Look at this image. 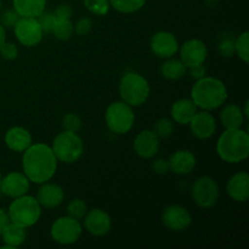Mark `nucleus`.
<instances>
[{
	"label": "nucleus",
	"instance_id": "f257e3e1",
	"mask_svg": "<svg viewBox=\"0 0 249 249\" xmlns=\"http://www.w3.org/2000/svg\"><path fill=\"white\" fill-rule=\"evenodd\" d=\"M58 160L51 146L43 142L32 143L22 156V170L33 184L50 181L57 170Z\"/></svg>",
	"mask_w": 249,
	"mask_h": 249
},
{
	"label": "nucleus",
	"instance_id": "c9c22d12",
	"mask_svg": "<svg viewBox=\"0 0 249 249\" xmlns=\"http://www.w3.org/2000/svg\"><path fill=\"white\" fill-rule=\"evenodd\" d=\"M21 18L18 14H17L15 10H6L1 14L0 16V23L5 27V28H14L15 24L17 23V21Z\"/></svg>",
	"mask_w": 249,
	"mask_h": 249
},
{
	"label": "nucleus",
	"instance_id": "37998d69",
	"mask_svg": "<svg viewBox=\"0 0 249 249\" xmlns=\"http://www.w3.org/2000/svg\"><path fill=\"white\" fill-rule=\"evenodd\" d=\"M5 41H6V31H5V27L0 23V48Z\"/></svg>",
	"mask_w": 249,
	"mask_h": 249
},
{
	"label": "nucleus",
	"instance_id": "7ed1b4c3",
	"mask_svg": "<svg viewBox=\"0 0 249 249\" xmlns=\"http://www.w3.org/2000/svg\"><path fill=\"white\" fill-rule=\"evenodd\" d=\"M216 153L226 163H241L249 156V135L242 128L225 129L216 142Z\"/></svg>",
	"mask_w": 249,
	"mask_h": 249
},
{
	"label": "nucleus",
	"instance_id": "1a4fd4ad",
	"mask_svg": "<svg viewBox=\"0 0 249 249\" xmlns=\"http://www.w3.org/2000/svg\"><path fill=\"white\" fill-rule=\"evenodd\" d=\"M219 186L211 177H201L196 179L191 189L192 198L199 208H212L219 199Z\"/></svg>",
	"mask_w": 249,
	"mask_h": 249
},
{
	"label": "nucleus",
	"instance_id": "2eb2a0df",
	"mask_svg": "<svg viewBox=\"0 0 249 249\" xmlns=\"http://www.w3.org/2000/svg\"><path fill=\"white\" fill-rule=\"evenodd\" d=\"M29 187H31V181L23 172L9 173L1 178L0 182V190L2 194L12 199L28 194Z\"/></svg>",
	"mask_w": 249,
	"mask_h": 249
},
{
	"label": "nucleus",
	"instance_id": "4c0bfd02",
	"mask_svg": "<svg viewBox=\"0 0 249 249\" xmlns=\"http://www.w3.org/2000/svg\"><path fill=\"white\" fill-rule=\"evenodd\" d=\"M91 28H92L91 19L88 18V17H83V18H80L79 21L75 23L74 32L78 34V36H87L90 31H91Z\"/></svg>",
	"mask_w": 249,
	"mask_h": 249
},
{
	"label": "nucleus",
	"instance_id": "79ce46f5",
	"mask_svg": "<svg viewBox=\"0 0 249 249\" xmlns=\"http://www.w3.org/2000/svg\"><path fill=\"white\" fill-rule=\"evenodd\" d=\"M9 223H10V219H9V215H7V212L0 208V236H1L4 229L9 225Z\"/></svg>",
	"mask_w": 249,
	"mask_h": 249
},
{
	"label": "nucleus",
	"instance_id": "6e6552de",
	"mask_svg": "<svg viewBox=\"0 0 249 249\" xmlns=\"http://www.w3.org/2000/svg\"><path fill=\"white\" fill-rule=\"evenodd\" d=\"M83 232V226L78 219L72 216H60L50 228V236L56 243L70 246L78 242Z\"/></svg>",
	"mask_w": 249,
	"mask_h": 249
},
{
	"label": "nucleus",
	"instance_id": "c85d7f7f",
	"mask_svg": "<svg viewBox=\"0 0 249 249\" xmlns=\"http://www.w3.org/2000/svg\"><path fill=\"white\" fill-rule=\"evenodd\" d=\"M235 53L245 63L249 62V33L245 31L235 39Z\"/></svg>",
	"mask_w": 249,
	"mask_h": 249
},
{
	"label": "nucleus",
	"instance_id": "b1692460",
	"mask_svg": "<svg viewBox=\"0 0 249 249\" xmlns=\"http://www.w3.org/2000/svg\"><path fill=\"white\" fill-rule=\"evenodd\" d=\"M14 10L21 17H36L45 11L46 0H12Z\"/></svg>",
	"mask_w": 249,
	"mask_h": 249
},
{
	"label": "nucleus",
	"instance_id": "2f4dec72",
	"mask_svg": "<svg viewBox=\"0 0 249 249\" xmlns=\"http://www.w3.org/2000/svg\"><path fill=\"white\" fill-rule=\"evenodd\" d=\"M84 6L96 16H105L108 14L111 5L108 0H84Z\"/></svg>",
	"mask_w": 249,
	"mask_h": 249
},
{
	"label": "nucleus",
	"instance_id": "cd10ccee",
	"mask_svg": "<svg viewBox=\"0 0 249 249\" xmlns=\"http://www.w3.org/2000/svg\"><path fill=\"white\" fill-rule=\"evenodd\" d=\"M109 5L122 14H133L142 9L146 0H108Z\"/></svg>",
	"mask_w": 249,
	"mask_h": 249
},
{
	"label": "nucleus",
	"instance_id": "a878e982",
	"mask_svg": "<svg viewBox=\"0 0 249 249\" xmlns=\"http://www.w3.org/2000/svg\"><path fill=\"white\" fill-rule=\"evenodd\" d=\"M187 72V67L182 63L181 60L175 58H165L160 67V73L168 80H178L184 77Z\"/></svg>",
	"mask_w": 249,
	"mask_h": 249
},
{
	"label": "nucleus",
	"instance_id": "aec40b11",
	"mask_svg": "<svg viewBox=\"0 0 249 249\" xmlns=\"http://www.w3.org/2000/svg\"><path fill=\"white\" fill-rule=\"evenodd\" d=\"M169 168L174 174L186 175L190 174L196 167V156L189 150H178L170 156Z\"/></svg>",
	"mask_w": 249,
	"mask_h": 249
},
{
	"label": "nucleus",
	"instance_id": "58836bf2",
	"mask_svg": "<svg viewBox=\"0 0 249 249\" xmlns=\"http://www.w3.org/2000/svg\"><path fill=\"white\" fill-rule=\"evenodd\" d=\"M153 170H155L156 174L164 175L167 174L170 170L169 168V160H164V158H160V160H156L152 164Z\"/></svg>",
	"mask_w": 249,
	"mask_h": 249
},
{
	"label": "nucleus",
	"instance_id": "f8f14e48",
	"mask_svg": "<svg viewBox=\"0 0 249 249\" xmlns=\"http://www.w3.org/2000/svg\"><path fill=\"white\" fill-rule=\"evenodd\" d=\"M150 46L152 53L160 58H170L179 51V41L177 36L168 31H160L151 38Z\"/></svg>",
	"mask_w": 249,
	"mask_h": 249
},
{
	"label": "nucleus",
	"instance_id": "f704fd0d",
	"mask_svg": "<svg viewBox=\"0 0 249 249\" xmlns=\"http://www.w3.org/2000/svg\"><path fill=\"white\" fill-rule=\"evenodd\" d=\"M0 56L6 61L16 60L18 56V48L16 44L11 43V41H5L0 48Z\"/></svg>",
	"mask_w": 249,
	"mask_h": 249
},
{
	"label": "nucleus",
	"instance_id": "bb28decb",
	"mask_svg": "<svg viewBox=\"0 0 249 249\" xmlns=\"http://www.w3.org/2000/svg\"><path fill=\"white\" fill-rule=\"evenodd\" d=\"M51 33L58 40L66 41L74 33V24L72 23L71 18H56Z\"/></svg>",
	"mask_w": 249,
	"mask_h": 249
},
{
	"label": "nucleus",
	"instance_id": "a18cd8bd",
	"mask_svg": "<svg viewBox=\"0 0 249 249\" xmlns=\"http://www.w3.org/2000/svg\"><path fill=\"white\" fill-rule=\"evenodd\" d=\"M1 178H2L1 177V173H0V182H1Z\"/></svg>",
	"mask_w": 249,
	"mask_h": 249
},
{
	"label": "nucleus",
	"instance_id": "4468645a",
	"mask_svg": "<svg viewBox=\"0 0 249 249\" xmlns=\"http://www.w3.org/2000/svg\"><path fill=\"white\" fill-rule=\"evenodd\" d=\"M83 219H84L85 230L95 237L107 235L112 228L111 216L101 208H94L91 211H88Z\"/></svg>",
	"mask_w": 249,
	"mask_h": 249
},
{
	"label": "nucleus",
	"instance_id": "423d86ee",
	"mask_svg": "<svg viewBox=\"0 0 249 249\" xmlns=\"http://www.w3.org/2000/svg\"><path fill=\"white\" fill-rule=\"evenodd\" d=\"M51 148L58 162L71 164L77 162L83 156L84 142L77 133L63 130L53 139Z\"/></svg>",
	"mask_w": 249,
	"mask_h": 249
},
{
	"label": "nucleus",
	"instance_id": "6ab92c4d",
	"mask_svg": "<svg viewBox=\"0 0 249 249\" xmlns=\"http://www.w3.org/2000/svg\"><path fill=\"white\" fill-rule=\"evenodd\" d=\"M226 192L235 202L243 203L249 198V175L247 172H238L229 179Z\"/></svg>",
	"mask_w": 249,
	"mask_h": 249
},
{
	"label": "nucleus",
	"instance_id": "393cba45",
	"mask_svg": "<svg viewBox=\"0 0 249 249\" xmlns=\"http://www.w3.org/2000/svg\"><path fill=\"white\" fill-rule=\"evenodd\" d=\"M220 121L225 129L242 128L243 122H245L242 108L235 104L228 105L221 111Z\"/></svg>",
	"mask_w": 249,
	"mask_h": 249
},
{
	"label": "nucleus",
	"instance_id": "9b49d317",
	"mask_svg": "<svg viewBox=\"0 0 249 249\" xmlns=\"http://www.w3.org/2000/svg\"><path fill=\"white\" fill-rule=\"evenodd\" d=\"M180 60L187 68L203 65L208 56V49L201 39H189L179 48Z\"/></svg>",
	"mask_w": 249,
	"mask_h": 249
},
{
	"label": "nucleus",
	"instance_id": "7c9ffc66",
	"mask_svg": "<svg viewBox=\"0 0 249 249\" xmlns=\"http://www.w3.org/2000/svg\"><path fill=\"white\" fill-rule=\"evenodd\" d=\"M152 131L160 139V140L168 139L172 135L173 131H174V123H173L172 119L160 118L155 123Z\"/></svg>",
	"mask_w": 249,
	"mask_h": 249
},
{
	"label": "nucleus",
	"instance_id": "c756f323",
	"mask_svg": "<svg viewBox=\"0 0 249 249\" xmlns=\"http://www.w3.org/2000/svg\"><path fill=\"white\" fill-rule=\"evenodd\" d=\"M88 213V206L84 199L82 198H73L67 206V215L72 218L82 220Z\"/></svg>",
	"mask_w": 249,
	"mask_h": 249
},
{
	"label": "nucleus",
	"instance_id": "5701e85b",
	"mask_svg": "<svg viewBox=\"0 0 249 249\" xmlns=\"http://www.w3.org/2000/svg\"><path fill=\"white\" fill-rule=\"evenodd\" d=\"M26 230L27 229L22 228V226L9 223V225L4 229L1 233L2 241L5 243L1 249H16L23 245L27 237Z\"/></svg>",
	"mask_w": 249,
	"mask_h": 249
},
{
	"label": "nucleus",
	"instance_id": "a211bd4d",
	"mask_svg": "<svg viewBox=\"0 0 249 249\" xmlns=\"http://www.w3.org/2000/svg\"><path fill=\"white\" fill-rule=\"evenodd\" d=\"M36 199L41 208H56L62 204L63 199H65V191L60 185L46 181L44 184H40V187L36 192Z\"/></svg>",
	"mask_w": 249,
	"mask_h": 249
},
{
	"label": "nucleus",
	"instance_id": "4be33fe9",
	"mask_svg": "<svg viewBox=\"0 0 249 249\" xmlns=\"http://www.w3.org/2000/svg\"><path fill=\"white\" fill-rule=\"evenodd\" d=\"M197 112V106L191 99H180L170 108L172 121L181 125H187Z\"/></svg>",
	"mask_w": 249,
	"mask_h": 249
},
{
	"label": "nucleus",
	"instance_id": "0eeeda50",
	"mask_svg": "<svg viewBox=\"0 0 249 249\" xmlns=\"http://www.w3.org/2000/svg\"><path fill=\"white\" fill-rule=\"evenodd\" d=\"M105 121L112 133L117 135H123L133 129L135 123V114L133 107L124 101L112 102L106 109Z\"/></svg>",
	"mask_w": 249,
	"mask_h": 249
},
{
	"label": "nucleus",
	"instance_id": "f3484780",
	"mask_svg": "<svg viewBox=\"0 0 249 249\" xmlns=\"http://www.w3.org/2000/svg\"><path fill=\"white\" fill-rule=\"evenodd\" d=\"M160 139L152 130H142L135 136L133 148L139 157L150 160L160 151Z\"/></svg>",
	"mask_w": 249,
	"mask_h": 249
},
{
	"label": "nucleus",
	"instance_id": "20e7f679",
	"mask_svg": "<svg viewBox=\"0 0 249 249\" xmlns=\"http://www.w3.org/2000/svg\"><path fill=\"white\" fill-rule=\"evenodd\" d=\"M10 223L28 229L36 225L41 216V206L36 197L23 195L14 198L7 209Z\"/></svg>",
	"mask_w": 249,
	"mask_h": 249
},
{
	"label": "nucleus",
	"instance_id": "a19ab883",
	"mask_svg": "<svg viewBox=\"0 0 249 249\" xmlns=\"http://www.w3.org/2000/svg\"><path fill=\"white\" fill-rule=\"evenodd\" d=\"M190 72H191L192 77L196 78L197 79H199V78L204 77L206 75V68H204L203 65H198V66H194V67L189 68Z\"/></svg>",
	"mask_w": 249,
	"mask_h": 249
},
{
	"label": "nucleus",
	"instance_id": "39448f33",
	"mask_svg": "<svg viewBox=\"0 0 249 249\" xmlns=\"http://www.w3.org/2000/svg\"><path fill=\"white\" fill-rule=\"evenodd\" d=\"M151 88L147 79L138 72H128L119 83V96L122 101L131 107H139L147 101Z\"/></svg>",
	"mask_w": 249,
	"mask_h": 249
},
{
	"label": "nucleus",
	"instance_id": "f03ea898",
	"mask_svg": "<svg viewBox=\"0 0 249 249\" xmlns=\"http://www.w3.org/2000/svg\"><path fill=\"white\" fill-rule=\"evenodd\" d=\"M191 100L197 108L213 111L228 100V89L223 80L214 77H202L196 80L191 89Z\"/></svg>",
	"mask_w": 249,
	"mask_h": 249
},
{
	"label": "nucleus",
	"instance_id": "473e14b6",
	"mask_svg": "<svg viewBox=\"0 0 249 249\" xmlns=\"http://www.w3.org/2000/svg\"><path fill=\"white\" fill-rule=\"evenodd\" d=\"M62 128L66 131L78 133L82 128V119L75 113H67L62 118Z\"/></svg>",
	"mask_w": 249,
	"mask_h": 249
},
{
	"label": "nucleus",
	"instance_id": "ddd939ff",
	"mask_svg": "<svg viewBox=\"0 0 249 249\" xmlns=\"http://www.w3.org/2000/svg\"><path fill=\"white\" fill-rule=\"evenodd\" d=\"M162 221L165 228L169 230L181 232L191 226L192 216L185 207L173 204V206H168L163 211Z\"/></svg>",
	"mask_w": 249,
	"mask_h": 249
},
{
	"label": "nucleus",
	"instance_id": "9d476101",
	"mask_svg": "<svg viewBox=\"0 0 249 249\" xmlns=\"http://www.w3.org/2000/svg\"><path fill=\"white\" fill-rule=\"evenodd\" d=\"M14 32L17 41L26 48L36 46L44 36L43 29L34 17H21L15 24Z\"/></svg>",
	"mask_w": 249,
	"mask_h": 249
},
{
	"label": "nucleus",
	"instance_id": "412c9836",
	"mask_svg": "<svg viewBox=\"0 0 249 249\" xmlns=\"http://www.w3.org/2000/svg\"><path fill=\"white\" fill-rule=\"evenodd\" d=\"M4 141L7 147L14 152H23L33 143L31 133L22 126L10 128L5 134Z\"/></svg>",
	"mask_w": 249,
	"mask_h": 249
},
{
	"label": "nucleus",
	"instance_id": "49530a36",
	"mask_svg": "<svg viewBox=\"0 0 249 249\" xmlns=\"http://www.w3.org/2000/svg\"><path fill=\"white\" fill-rule=\"evenodd\" d=\"M0 7H1V0H0Z\"/></svg>",
	"mask_w": 249,
	"mask_h": 249
},
{
	"label": "nucleus",
	"instance_id": "e433bc0d",
	"mask_svg": "<svg viewBox=\"0 0 249 249\" xmlns=\"http://www.w3.org/2000/svg\"><path fill=\"white\" fill-rule=\"evenodd\" d=\"M219 53L224 57H231L235 53V40L232 38L221 39L219 44Z\"/></svg>",
	"mask_w": 249,
	"mask_h": 249
},
{
	"label": "nucleus",
	"instance_id": "72a5a7b5",
	"mask_svg": "<svg viewBox=\"0 0 249 249\" xmlns=\"http://www.w3.org/2000/svg\"><path fill=\"white\" fill-rule=\"evenodd\" d=\"M36 19H38V22H39V24H40L41 29H43L44 34L51 33V31H53V24H55V21H56V17H55V15H53V12H45V11L41 12V14L36 17Z\"/></svg>",
	"mask_w": 249,
	"mask_h": 249
},
{
	"label": "nucleus",
	"instance_id": "dca6fc26",
	"mask_svg": "<svg viewBox=\"0 0 249 249\" xmlns=\"http://www.w3.org/2000/svg\"><path fill=\"white\" fill-rule=\"evenodd\" d=\"M189 124L192 135L199 140L212 138L216 131V122L211 111H197Z\"/></svg>",
	"mask_w": 249,
	"mask_h": 249
},
{
	"label": "nucleus",
	"instance_id": "c03bdc74",
	"mask_svg": "<svg viewBox=\"0 0 249 249\" xmlns=\"http://www.w3.org/2000/svg\"><path fill=\"white\" fill-rule=\"evenodd\" d=\"M248 105H249V102H248V100L247 101H246V104H245V109H243V116H245V118H249V113H248Z\"/></svg>",
	"mask_w": 249,
	"mask_h": 249
},
{
	"label": "nucleus",
	"instance_id": "ea45409f",
	"mask_svg": "<svg viewBox=\"0 0 249 249\" xmlns=\"http://www.w3.org/2000/svg\"><path fill=\"white\" fill-rule=\"evenodd\" d=\"M72 14V7L66 4L58 5L55 11H53V15H55L56 18H71Z\"/></svg>",
	"mask_w": 249,
	"mask_h": 249
}]
</instances>
